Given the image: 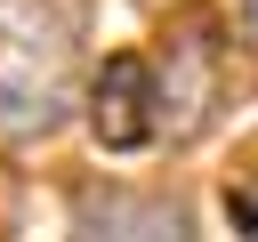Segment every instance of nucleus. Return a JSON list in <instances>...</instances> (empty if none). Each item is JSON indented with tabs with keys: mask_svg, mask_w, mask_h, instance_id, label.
<instances>
[{
	"mask_svg": "<svg viewBox=\"0 0 258 242\" xmlns=\"http://www.w3.org/2000/svg\"><path fill=\"white\" fill-rule=\"evenodd\" d=\"M73 113V24L56 0H0V137H48Z\"/></svg>",
	"mask_w": 258,
	"mask_h": 242,
	"instance_id": "f257e3e1",
	"label": "nucleus"
},
{
	"mask_svg": "<svg viewBox=\"0 0 258 242\" xmlns=\"http://www.w3.org/2000/svg\"><path fill=\"white\" fill-rule=\"evenodd\" d=\"M89 137L105 153H137V145L161 137V73L145 56L121 48V56L97 65V81H89Z\"/></svg>",
	"mask_w": 258,
	"mask_h": 242,
	"instance_id": "f03ea898",
	"label": "nucleus"
},
{
	"mask_svg": "<svg viewBox=\"0 0 258 242\" xmlns=\"http://www.w3.org/2000/svg\"><path fill=\"white\" fill-rule=\"evenodd\" d=\"M73 242H194V218H185L169 194L105 186V194H81V210H73Z\"/></svg>",
	"mask_w": 258,
	"mask_h": 242,
	"instance_id": "7ed1b4c3",
	"label": "nucleus"
},
{
	"mask_svg": "<svg viewBox=\"0 0 258 242\" xmlns=\"http://www.w3.org/2000/svg\"><path fill=\"white\" fill-rule=\"evenodd\" d=\"M210 113V40H177L169 48V73H161V129L169 137H194Z\"/></svg>",
	"mask_w": 258,
	"mask_h": 242,
	"instance_id": "20e7f679",
	"label": "nucleus"
},
{
	"mask_svg": "<svg viewBox=\"0 0 258 242\" xmlns=\"http://www.w3.org/2000/svg\"><path fill=\"white\" fill-rule=\"evenodd\" d=\"M242 32H250V48H258V0H242Z\"/></svg>",
	"mask_w": 258,
	"mask_h": 242,
	"instance_id": "39448f33",
	"label": "nucleus"
}]
</instances>
